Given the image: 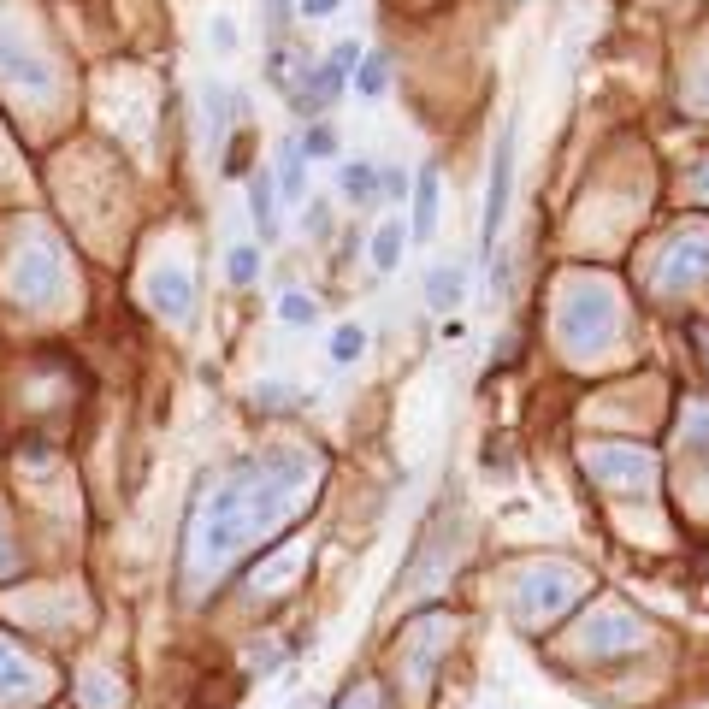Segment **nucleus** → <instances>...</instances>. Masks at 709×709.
Returning <instances> with one entry per match:
<instances>
[{"instance_id": "nucleus-1", "label": "nucleus", "mask_w": 709, "mask_h": 709, "mask_svg": "<svg viewBox=\"0 0 709 709\" xmlns=\"http://www.w3.org/2000/svg\"><path fill=\"white\" fill-rule=\"evenodd\" d=\"M509 201H515V119H503L497 148H491V178H485V219H479V255H497V231L509 225Z\"/></svg>"}, {"instance_id": "nucleus-2", "label": "nucleus", "mask_w": 709, "mask_h": 709, "mask_svg": "<svg viewBox=\"0 0 709 709\" xmlns=\"http://www.w3.org/2000/svg\"><path fill=\"white\" fill-rule=\"evenodd\" d=\"M343 83H349V77H343V71H331V65H302V71H296V83H290V107H296V113H302V119H320L325 107H331V101H337V89H343Z\"/></svg>"}, {"instance_id": "nucleus-3", "label": "nucleus", "mask_w": 709, "mask_h": 709, "mask_svg": "<svg viewBox=\"0 0 709 709\" xmlns=\"http://www.w3.org/2000/svg\"><path fill=\"white\" fill-rule=\"evenodd\" d=\"M461 296H467V266L461 260H438L426 272V308L450 314V308H461Z\"/></svg>"}, {"instance_id": "nucleus-4", "label": "nucleus", "mask_w": 709, "mask_h": 709, "mask_svg": "<svg viewBox=\"0 0 709 709\" xmlns=\"http://www.w3.org/2000/svg\"><path fill=\"white\" fill-rule=\"evenodd\" d=\"M432 231H438V166H420V178H414V219H408V237L426 243Z\"/></svg>"}, {"instance_id": "nucleus-5", "label": "nucleus", "mask_w": 709, "mask_h": 709, "mask_svg": "<svg viewBox=\"0 0 709 709\" xmlns=\"http://www.w3.org/2000/svg\"><path fill=\"white\" fill-rule=\"evenodd\" d=\"M337 190L367 207V201L385 195V166H373V160H343V166H337Z\"/></svg>"}, {"instance_id": "nucleus-6", "label": "nucleus", "mask_w": 709, "mask_h": 709, "mask_svg": "<svg viewBox=\"0 0 709 709\" xmlns=\"http://www.w3.org/2000/svg\"><path fill=\"white\" fill-rule=\"evenodd\" d=\"M249 213H255V225H260V243H278V178L266 166L249 178Z\"/></svg>"}, {"instance_id": "nucleus-7", "label": "nucleus", "mask_w": 709, "mask_h": 709, "mask_svg": "<svg viewBox=\"0 0 709 709\" xmlns=\"http://www.w3.org/2000/svg\"><path fill=\"white\" fill-rule=\"evenodd\" d=\"M302 160H308V154H302V136H284V142H278V195H284V201H302V195H308Z\"/></svg>"}, {"instance_id": "nucleus-8", "label": "nucleus", "mask_w": 709, "mask_h": 709, "mask_svg": "<svg viewBox=\"0 0 709 709\" xmlns=\"http://www.w3.org/2000/svg\"><path fill=\"white\" fill-rule=\"evenodd\" d=\"M225 125H231V95H225V83H201V130H207L213 148L225 142Z\"/></svg>"}, {"instance_id": "nucleus-9", "label": "nucleus", "mask_w": 709, "mask_h": 709, "mask_svg": "<svg viewBox=\"0 0 709 709\" xmlns=\"http://www.w3.org/2000/svg\"><path fill=\"white\" fill-rule=\"evenodd\" d=\"M402 249H408V225H402V219H385L379 237H373V266H379V272H396V266H402Z\"/></svg>"}, {"instance_id": "nucleus-10", "label": "nucleus", "mask_w": 709, "mask_h": 709, "mask_svg": "<svg viewBox=\"0 0 709 709\" xmlns=\"http://www.w3.org/2000/svg\"><path fill=\"white\" fill-rule=\"evenodd\" d=\"M355 89H361L367 101H379V95L390 89V54H385V48H373V54L361 60V71H355Z\"/></svg>"}, {"instance_id": "nucleus-11", "label": "nucleus", "mask_w": 709, "mask_h": 709, "mask_svg": "<svg viewBox=\"0 0 709 709\" xmlns=\"http://www.w3.org/2000/svg\"><path fill=\"white\" fill-rule=\"evenodd\" d=\"M154 302L184 320V314H190V278H184V272H160V278H154Z\"/></svg>"}, {"instance_id": "nucleus-12", "label": "nucleus", "mask_w": 709, "mask_h": 709, "mask_svg": "<svg viewBox=\"0 0 709 709\" xmlns=\"http://www.w3.org/2000/svg\"><path fill=\"white\" fill-rule=\"evenodd\" d=\"M361 349H367V331H361V325H337V331H331V361H337V367L361 361Z\"/></svg>"}, {"instance_id": "nucleus-13", "label": "nucleus", "mask_w": 709, "mask_h": 709, "mask_svg": "<svg viewBox=\"0 0 709 709\" xmlns=\"http://www.w3.org/2000/svg\"><path fill=\"white\" fill-rule=\"evenodd\" d=\"M225 272H231V284H255L260 278V249L255 243H237V249L225 255Z\"/></svg>"}, {"instance_id": "nucleus-14", "label": "nucleus", "mask_w": 709, "mask_h": 709, "mask_svg": "<svg viewBox=\"0 0 709 709\" xmlns=\"http://www.w3.org/2000/svg\"><path fill=\"white\" fill-rule=\"evenodd\" d=\"M278 320H284V325H314V320H320V302H314V296H302V290H284Z\"/></svg>"}, {"instance_id": "nucleus-15", "label": "nucleus", "mask_w": 709, "mask_h": 709, "mask_svg": "<svg viewBox=\"0 0 709 709\" xmlns=\"http://www.w3.org/2000/svg\"><path fill=\"white\" fill-rule=\"evenodd\" d=\"M266 30H272V48H284V36H290V0H266Z\"/></svg>"}, {"instance_id": "nucleus-16", "label": "nucleus", "mask_w": 709, "mask_h": 709, "mask_svg": "<svg viewBox=\"0 0 709 709\" xmlns=\"http://www.w3.org/2000/svg\"><path fill=\"white\" fill-rule=\"evenodd\" d=\"M302 154L331 160V154H337V136H331V125H314V130H308V136H302Z\"/></svg>"}, {"instance_id": "nucleus-17", "label": "nucleus", "mask_w": 709, "mask_h": 709, "mask_svg": "<svg viewBox=\"0 0 709 709\" xmlns=\"http://www.w3.org/2000/svg\"><path fill=\"white\" fill-rule=\"evenodd\" d=\"M213 48H219V54H231V48H237V30H231L225 18H213Z\"/></svg>"}, {"instance_id": "nucleus-18", "label": "nucleus", "mask_w": 709, "mask_h": 709, "mask_svg": "<svg viewBox=\"0 0 709 709\" xmlns=\"http://www.w3.org/2000/svg\"><path fill=\"white\" fill-rule=\"evenodd\" d=\"M296 6H302V18H325V12H337L343 0H296Z\"/></svg>"}, {"instance_id": "nucleus-19", "label": "nucleus", "mask_w": 709, "mask_h": 709, "mask_svg": "<svg viewBox=\"0 0 709 709\" xmlns=\"http://www.w3.org/2000/svg\"><path fill=\"white\" fill-rule=\"evenodd\" d=\"M325 225H331V219H325V201H308V231L325 237Z\"/></svg>"}]
</instances>
